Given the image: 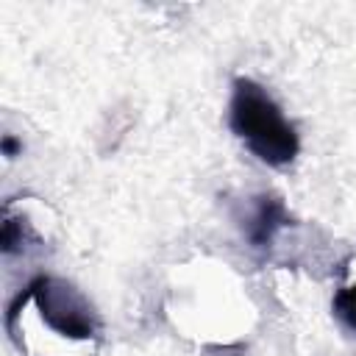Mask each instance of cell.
<instances>
[{
    "instance_id": "7a4b0ae2",
    "label": "cell",
    "mask_w": 356,
    "mask_h": 356,
    "mask_svg": "<svg viewBox=\"0 0 356 356\" xmlns=\"http://www.w3.org/2000/svg\"><path fill=\"white\" fill-rule=\"evenodd\" d=\"M50 334L64 337L70 342H86L97 334V314L86 295L64 278L39 275L19 295Z\"/></svg>"
},
{
    "instance_id": "5b68a950",
    "label": "cell",
    "mask_w": 356,
    "mask_h": 356,
    "mask_svg": "<svg viewBox=\"0 0 356 356\" xmlns=\"http://www.w3.org/2000/svg\"><path fill=\"white\" fill-rule=\"evenodd\" d=\"M19 150H22V142H19L17 136L6 134V136H3V156H6V159H14V156H19Z\"/></svg>"
},
{
    "instance_id": "6da1fadb",
    "label": "cell",
    "mask_w": 356,
    "mask_h": 356,
    "mask_svg": "<svg viewBox=\"0 0 356 356\" xmlns=\"http://www.w3.org/2000/svg\"><path fill=\"white\" fill-rule=\"evenodd\" d=\"M231 131L248 145V150L270 167H286L300 150L295 125L284 117L281 106L264 86L250 78H236L228 106Z\"/></svg>"
},
{
    "instance_id": "3957f363",
    "label": "cell",
    "mask_w": 356,
    "mask_h": 356,
    "mask_svg": "<svg viewBox=\"0 0 356 356\" xmlns=\"http://www.w3.org/2000/svg\"><path fill=\"white\" fill-rule=\"evenodd\" d=\"M289 222L286 206L275 195H256L250 200V211L242 217V234L250 242V248L264 250L275 239V234Z\"/></svg>"
},
{
    "instance_id": "277c9868",
    "label": "cell",
    "mask_w": 356,
    "mask_h": 356,
    "mask_svg": "<svg viewBox=\"0 0 356 356\" xmlns=\"http://www.w3.org/2000/svg\"><path fill=\"white\" fill-rule=\"evenodd\" d=\"M334 314L350 328L356 331V284L339 286L334 295Z\"/></svg>"
}]
</instances>
